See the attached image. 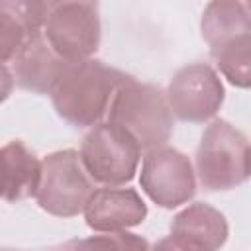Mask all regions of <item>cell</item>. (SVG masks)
I'll return each instance as SVG.
<instances>
[{
    "label": "cell",
    "instance_id": "1",
    "mask_svg": "<svg viewBox=\"0 0 251 251\" xmlns=\"http://www.w3.org/2000/svg\"><path fill=\"white\" fill-rule=\"evenodd\" d=\"M129 75L96 59L71 63L51 92L57 114L76 127L100 124Z\"/></svg>",
    "mask_w": 251,
    "mask_h": 251
},
{
    "label": "cell",
    "instance_id": "2",
    "mask_svg": "<svg viewBox=\"0 0 251 251\" xmlns=\"http://www.w3.org/2000/svg\"><path fill=\"white\" fill-rule=\"evenodd\" d=\"M108 122L126 129L143 151L167 145L173 133V114L161 88L129 76L114 94Z\"/></svg>",
    "mask_w": 251,
    "mask_h": 251
},
{
    "label": "cell",
    "instance_id": "3",
    "mask_svg": "<svg viewBox=\"0 0 251 251\" xmlns=\"http://www.w3.org/2000/svg\"><path fill=\"white\" fill-rule=\"evenodd\" d=\"M196 175L206 190H231L249 178V141L226 120H214L196 149Z\"/></svg>",
    "mask_w": 251,
    "mask_h": 251
},
{
    "label": "cell",
    "instance_id": "4",
    "mask_svg": "<svg viewBox=\"0 0 251 251\" xmlns=\"http://www.w3.org/2000/svg\"><path fill=\"white\" fill-rule=\"evenodd\" d=\"M92 190L90 176L80 163L78 151H55L39 163V180L33 196L47 214L57 218L80 214Z\"/></svg>",
    "mask_w": 251,
    "mask_h": 251
},
{
    "label": "cell",
    "instance_id": "5",
    "mask_svg": "<svg viewBox=\"0 0 251 251\" xmlns=\"http://www.w3.org/2000/svg\"><path fill=\"white\" fill-rule=\"evenodd\" d=\"M78 157L92 180L120 186L135 176L141 149L126 129L104 122L92 126L84 135Z\"/></svg>",
    "mask_w": 251,
    "mask_h": 251
},
{
    "label": "cell",
    "instance_id": "6",
    "mask_svg": "<svg viewBox=\"0 0 251 251\" xmlns=\"http://www.w3.org/2000/svg\"><path fill=\"white\" fill-rule=\"evenodd\" d=\"M43 37L67 63H80L100 45V14L96 2H47Z\"/></svg>",
    "mask_w": 251,
    "mask_h": 251
},
{
    "label": "cell",
    "instance_id": "7",
    "mask_svg": "<svg viewBox=\"0 0 251 251\" xmlns=\"http://www.w3.org/2000/svg\"><path fill=\"white\" fill-rule=\"evenodd\" d=\"M165 98L173 116L202 124L218 114L224 102V84L210 65L190 63L173 75Z\"/></svg>",
    "mask_w": 251,
    "mask_h": 251
},
{
    "label": "cell",
    "instance_id": "8",
    "mask_svg": "<svg viewBox=\"0 0 251 251\" xmlns=\"http://www.w3.org/2000/svg\"><path fill=\"white\" fill-rule=\"evenodd\" d=\"M139 184L161 208L186 204L196 192V176L190 159L175 147H157L145 153Z\"/></svg>",
    "mask_w": 251,
    "mask_h": 251
},
{
    "label": "cell",
    "instance_id": "9",
    "mask_svg": "<svg viewBox=\"0 0 251 251\" xmlns=\"http://www.w3.org/2000/svg\"><path fill=\"white\" fill-rule=\"evenodd\" d=\"M82 212L90 229L110 233L139 226L147 216V206L133 188L104 186L92 190Z\"/></svg>",
    "mask_w": 251,
    "mask_h": 251
},
{
    "label": "cell",
    "instance_id": "10",
    "mask_svg": "<svg viewBox=\"0 0 251 251\" xmlns=\"http://www.w3.org/2000/svg\"><path fill=\"white\" fill-rule=\"evenodd\" d=\"M71 63L61 59L43 37V31L33 37L12 61L14 82L37 94H51Z\"/></svg>",
    "mask_w": 251,
    "mask_h": 251
},
{
    "label": "cell",
    "instance_id": "11",
    "mask_svg": "<svg viewBox=\"0 0 251 251\" xmlns=\"http://www.w3.org/2000/svg\"><path fill=\"white\" fill-rule=\"evenodd\" d=\"M227 233L229 227L224 214L210 204L196 202L173 218L169 237L190 251H218Z\"/></svg>",
    "mask_w": 251,
    "mask_h": 251
},
{
    "label": "cell",
    "instance_id": "12",
    "mask_svg": "<svg viewBox=\"0 0 251 251\" xmlns=\"http://www.w3.org/2000/svg\"><path fill=\"white\" fill-rule=\"evenodd\" d=\"M47 2L0 0V65L14 57L43 31Z\"/></svg>",
    "mask_w": 251,
    "mask_h": 251
},
{
    "label": "cell",
    "instance_id": "13",
    "mask_svg": "<svg viewBox=\"0 0 251 251\" xmlns=\"http://www.w3.org/2000/svg\"><path fill=\"white\" fill-rule=\"evenodd\" d=\"M39 163L22 141L6 143L0 149V198L18 202L33 196L39 180Z\"/></svg>",
    "mask_w": 251,
    "mask_h": 251
},
{
    "label": "cell",
    "instance_id": "14",
    "mask_svg": "<svg viewBox=\"0 0 251 251\" xmlns=\"http://www.w3.org/2000/svg\"><path fill=\"white\" fill-rule=\"evenodd\" d=\"M202 37L216 49L243 35H251V12L247 2L214 0L206 6L200 22Z\"/></svg>",
    "mask_w": 251,
    "mask_h": 251
},
{
    "label": "cell",
    "instance_id": "15",
    "mask_svg": "<svg viewBox=\"0 0 251 251\" xmlns=\"http://www.w3.org/2000/svg\"><path fill=\"white\" fill-rule=\"evenodd\" d=\"M222 75L239 88H247L251 82V35H243L226 45L210 49Z\"/></svg>",
    "mask_w": 251,
    "mask_h": 251
},
{
    "label": "cell",
    "instance_id": "16",
    "mask_svg": "<svg viewBox=\"0 0 251 251\" xmlns=\"http://www.w3.org/2000/svg\"><path fill=\"white\" fill-rule=\"evenodd\" d=\"M90 251H149V243L129 231H110L84 239Z\"/></svg>",
    "mask_w": 251,
    "mask_h": 251
},
{
    "label": "cell",
    "instance_id": "17",
    "mask_svg": "<svg viewBox=\"0 0 251 251\" xmlns=\"http://www.w3.org/2000/svg\"><path fill=\"white\" fill-rule=\"evenodd\" d=\"M14 88V76H12V71L6 67V65H0V104L10 96Z\"/></svg>",
    "mask_w": 251,
    "mask_h": 251
},
{
    "label": "cell",
    "instance_id": "18",
    "mask_svg": "<svg viewBox=\"0 0 251 251\" xmlns=\"http://www.w3.org/2000/svg\"><path fill=\"white\" fill-rule=\"evenodd\" d=\"M149 251H190V249L182 247V245L176 243L173 237H163V239H159L153 247H149Z\"/></svg>",
    "mask_w": 251,
    "mask_h": 251
},
{
    "label": "cell",
    "instance_id": "19",
    "mask_svg": "<svg viewBox=\"0 0 251 251\" xmlns=\"http://www.w3.org/2000/svg\"><path fill=\"white\" fill-rule=\"evenodd\" d=\"M63 251H90V249H88V245H86L84 239H75V241H69L63 247Z\"/></svg>",
    "mask_w": 251,
    "mask_h": 251
},
{
    "label": "cell",
    "instance_id": "20",
    "mask_svg": "<svg viewBox=\"0 0 251 251\" xmlns=\"http://www.w3.org/2000/svg\"><path fill=\"white\" fill-rule=\"evenodd\" d=\"M0 251H20V249H10V247H0Z\"/></svg>",
    "mask_w": 251,
    "mask_h": 251
}]
</instances>
